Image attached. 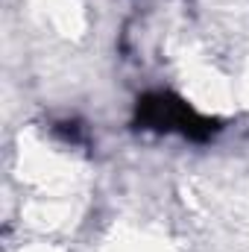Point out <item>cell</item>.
Returning a JSON list of instances; mask_svg holds the SVG:
<instances>
[{"label": "cell", "mask_w": 249, "mask_h": 252, "mask_svg": "<svg viewBox=\"0 0 249 252\" xmlns=\"http://www.w3.org/2000/svg\"><path fill=\"white\" fill-rule=\"evenodd\" d=\"M141 121L147 126H158V129H176L182 135H190V138H202L211 132V124L205 118H199L196 112H190L185 103L179 100H170L167 94H156V97H147L141 106Z\"/></svg>", "instance_id": "6da1fadb"}]
</instances>
